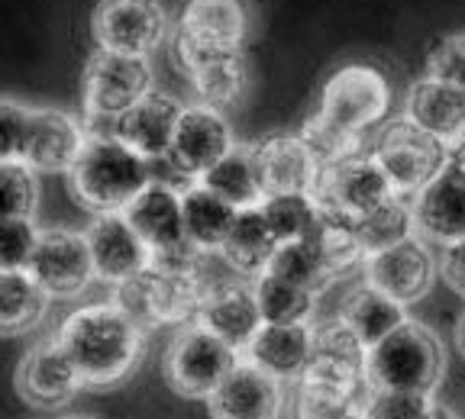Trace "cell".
<instances>
[{"mask_svg": "<svg viewBox=\"0 0 465 419\" xmlns=\"http://www.w3.org/2000/svg\"><path fill=\"white\" fill-rule=\"evenodd\" d=\"M58 342L91 387L124 381L143 355V326L120 304L81 307L62 323Z\"/></svg>", "mask_w": 465, "mask_h": 419, "instance_id": "1", "label": "cell"}, {"mask_svg": "<svg viewBox=\"0 0 465 419\" xmlns=\"http://www.w3.org/2000/svg\"><path fill=\"white\" fill-rule=\"evenodd\" d=\"M72 190L87 210L94 213H120L139 194H143L153 178H149V159L120 142L110 139H87L78 161L68 168Z\"/></svg>", "mask_w": 465, "mask_h": 419, "instance_id": "2", "label": "cell"}, {"mask_svg": "<svg viewBox=\"0 0 465 419\" xmlns=\"http://www.w3.org/2000/svg\"><path fill=\"white\" fill-rule=\"evenodd\" d=\"M249 33V0H184L174 33V58L182 68H188L203 58L232 55L246 49Z\"/></svg>", "mask_w": 465, "mask_h": 419, "instance_id": "3", "label": "cell"}, {"mask_svg": "<svg viewBox=\"0 0 465 419\" xmlns=\"http://www.w3.org/2000/svg\"><path fill=\"white\" fill-rule=\"evenodd\" d=\"M443 371V348L427 326L401 323L369 348V384L378 391L430 394Z\"/></svg>", "mask_w": 465, "mask_h": 419, "instance_id": "4", "label": "cell"}, {"mask_svg": "<svg viewBox=\"0 0 465 419\" xmlns=\"http://www.w3.org/2000/svg\"><path fill=\"white\" fill-rule=\"evenodd\" d=\"M203 284L197 268L191 271H162L149 265L130 281L116 284V304L124 307L143 329L159 323H178L201 313Z\"/></svg>", "mask_w": 465, "mask_h": 419, "instance_id": "5", "label": "cell"}, {"mask_svg": "<svg viewBox=\"0 0 465 419\" xmlns=\"http://www.w3.org/2000/svg\"><path fill=\"white\" fill-rule=\"evenodd\" d=\"M398 190L391 188L388 174L381 171V165L375 161V155H346L320 165L317 184H313V200L323 213L342 219V223L356 226L365 213L385 203Z\"/></svg>", "mask_w": 465, "mask_h": 419, "instance_id": "6", "label": "cell"}, {"mask_svg": "<svg viewBox=\"0 0 465 419\" xmlns=\"http://www.w3.org/2000/svg\"><path fill=\"white\" fill-rule=\"evenodd\" d=\"M371 155L398 194H420L446 168V142L417 126L411 116L394 120L378 132Z\"/></svg>", "mask_w": 465, "mask_h": 419, "instance_id": "7", "label": "cell"}, {"mask_svg": "<svg viewBox=\"0 0 465 419\" xmlns=\"http://www.w3.org/2000/svg\"><path fill=\"white\" fill-rule=\"evenodd\" d=\"M236 352L226 339L211 333L207 326H194L184 329L178 339L172 342L165 355V375L168 384L184 397H213L223 377L236 368Z\"/></svg>", "mask_w": 465, "mask_h": 419, "instance_id": "8", "label": "cell"}, {"mask_svg": "<svg viewBox=\"0 0 465 419\" xmlns=\"http://www.w3.org/2000/svg\"><path fill=\"white\" fill-rule=\"evenodd\" d=\"M385 110L388 81L369 65H346L323 84L317 116L349 136H362L385 116Z\"/></svg>", "mask_w": 465, "mask_h": 419, "instance_id": "9", "label": "cell"}, {"mask_svg": "<svg viewBox=\"0 0 465 419\" xmlns=\"http://www.w3.org/2000/svg\"><path fill=\"white\" fill-rule=\"evenodd\" d=\"M149 84H153V72L145 65V55L97 49V55L87 62L84 78H81L84 113L116 120L149 94Z\"/></svg>", "mask_w": 465, "mask_h": 419, "instance_id": "10", "label": "cell"}, {"mask_svg": "<svg viewBox=\"0 0 465 419\" xmlns=\"http://www.w3.org/2000/svg\"><path fill=\"white\" fill-rule=\"evenodd\" d=\"M165 4L162 0H101L91 16L97 45L124 55H149L165 39Z\"/></svg>", "mask_w": 465, "mask_h": 419, "instance_id": "11", "label": "cell"}, {"mask_svg": "<svg viewBox=\"0 0 465 419\" xmlns=\"http://www.w3.org/2000/svg\"><path fill=\"white\" fill-rule=\"evenodd\" d=\"M26 271L55 297L78 294L97 275L91 242H87V236H78L72 229L43 232Z\"/></svg>", "mask_w": 465, "mask_h": 419, "instance_id": "12", "label": "cell"}, {"mask_svg": "<svg viewBox=\"0 0 465 419\" xmlns=\"http://www.w3.org/2000/svg\"><path fill=\"white\" fill-rule=\"evenodd\" d=\"M259 181L265 197L272 194H313L320 174V159L304 142V136L272 132L252 145Z\"/></svg>", "mask_w": 465, "mask_h": 419, "instance_id": "13", "label": "cell"}, {"mask_svg": "<svg viewBox=\"0 0 465 419\" xmlns=\"http://www.w3.org/2000/svg\"><path fill=\"white\" fill-rule=\"evenodd\" d=\"M87 242H91V255H94L97 278L110 284L130 281L153 261V248L145 246L143 236L133 229V223L124 213H101L94 226L87 229Z\"/></svg>", "mask_w": 465, "mask_h": 419, "instance_id": "14", "label": "cell"}, {"mask_svg": "<svg viewBox=\"0 0 465 419\" xmlns=\"http://www.w3.org/2000/svg\"><path fill=\"white\" fill-rule=\"evenodd\" d=\"M230 149H232V136H230L226 120L217 113V107L203 103V107H188L182 113L168 155H172L191 178H201V174L211 171Z\"/></svg>", "mask_w": 465, "mask_h": 419, "instance_id": "15", "label": "cell"}, {"mask_svg": "<svg viewBox=\"0 0 465 419\" xmlns=\"http://www.w3.org/2000/svg\"><path fill=\"white\" fill-rule=\"evenodd\" d=\"M81 371L74 368L72 355L65 352L62 342H43L23 358L16 371V387L20 394L36 406H58L78 394Z\"/></svg>", "mask_w": 465, "mask_h": 419, "instance_id": "16", "label": "cell"}, {"mask_svg": "<svg viewBox=\"0 0 465 419\" xmlns=\"http://www.w3.org/2000/svg\"><path fill=\"white\" fill-rule=\"evenodd\" d=\"M197 319H201V326H207L211 333H217L220 339L230 342L232 348H249L255 333L265 326L255 287H246V284H240L236 278L217 284V287H211L203 294Z\"/></svg>", "mask_w": 465, "mask_h": 419, "instance_id": "17", "label": "cell"}, {"mask_svg": "<svg viewBox=\"0 0 465 419\" xmlns=\"http://www.w3.org/2000/svg\"><path fill=\"white\" fill-rule=\"evenodd\" d=\"M278 377L265 375L259 365H236L211 397L217 419H275L282 410Z\"/></svg>", "mask_w": 465, "mask_h": 419, "instance_id": "18", "label": "cell"}, {"mask_svg": "<svg viewBox=\"0 0 465 419\" xmlns=\"http://www.w3.org/2000/svg\"><path fill=\"white\" fill-rule=\"evenodd\" d=\"M124 217L133 223V229L143 236V242L155 252H172V248L188 246L191 239L184 232V203L182 190L168 188V184H149Z\"/></svg>", "mask_w": 465, "mask_h": 419, "instance_id": "19", "label": "cell"}, {"mask_svg": "<svg viewBox=\"0 0 465 419\" xmlns=\"http://www.w3.org/2000/svg\"><path fill=\"white\" fill-rule=\"evenodd\" d=\"M87 136L62 110H33L29 113V132L23 145V159L29 168L39 171H68L78 161Z\"/></svg>", "mask_w": 465, "mask_h": 419, "instance_id": "20", "label": "cell"}, {"mask_svg": "<svg viewBox=\"0 0 465 419\" xmlns=\"http://www.w3.org/2000/svg\"><path fill=\"white\" fill-rule=\"evenodd\" d=\"M369 284L401 304H411L433 284V258L420 242L404 239L385 252L369 255Z\"/></svg>", "mask_w": 465, "mask_h": 419, "instance_id": "21", "label": "cell"}, {"mask_svg": "<svg viewBox=\"0 0 465 419\" xmlns=\"http://www.w3.org/2000/svg\"><path fill=\"white\" fill-rule=\"evenodd\" d=\"M182 113L184 110L178 107V101L149 91L143 101L116 116V139L126 142L130 149H136L145 159L165 155L174 142V130H178Z\"/></svg>", "mask_w": 465, "mask_h": 419, "instance_id": "22", "label": "cell"}, {"mask_svg": "<svg viewBox=\"0 0 465 419\" xmlns=\"http://www.w3.org/2000/svg\"><path fill=\"white\" fill-rule=\"evenodd\" d=\"M249 362L278 381H298L311 368L313 333L307 323H265L249 342Z\"/></svg>", "mask_w": 465, "mask_h": 419, "instance_id": "23", "label": "cell"}, {"mask_svg": "<svg viewBox=\"0 0 465 419\" xmlns=\"http://www.w3.org/2000/svg\"><path fill=\"white\" fill-rule=\"evenodd\" d=\"M311 375L340 381L349 387H371L369 384V346L349 329L342 319L313 333Z\"/></svg>", "mask_w": 465, "mask_h": 419, "instance_id": "24", "label": "cell"}, {"mask_svg": "<svg viewBox=\"0 0 465 419\" xmlns=\"http://www.w3.org/2000/svg\"><path fill=\"white\" fill-rule=\"evenodd\" d=\"M417 229L433 242H456L465 236V181L452 171H440L414 200Z\"/></svg>", "mask_w": 465, "mask_h": 419, "instance_id": "25", "label": "cell"}, {"mask_svg": "<svg viewBox=\"0 0 465 419\" xmlns=\"http://www.w3.org/2000/svg\"><path fill=\"white\" fill-rule=\"evenodd\" d=\"M407 116L443 142H452L465 132V91L440 78L417 81L407 94Z\"/></svg>", "mask_w": 465, "mask_h": 419, "instance_id": "26", "label": "cell"}, {"mask_svg": "<svg viewBox=\"0 0 465 419\" xmlns=\"http://www.w3.org/2000/svg\"><path fill=\"white\" fill-rule=\"evenodd\" d=\"M278 236L272 232L269 219L259 207H242L236 213V223H232L230 236L223 242V258L230 261L240 275H265L269 271L272 255L278 252Z\"/></svg>", "mask_w": 465, "mask_h": 419, "instance_id": "27", "label": "cell"}, {"mask_svg": "<svg viewBox=\"0 0 465 419\" xmlns=\"http://www.w3.org/2000/svg\"><path fill=\"white\" fill-rule=\"evenodd\" d=\"M184 203V232L203 252H220L230 236L232 223H236V213L240 207H232L230 200H223L220 194H213L211 188L194 184L182 194Z\"/></svg>", "mask_w": 465, "mask_h": 419, "instance_id": "28", "label": "cell"}, {"mask_svg": "<svg viewBox=\"0 0 465 419\" xmlns=\"http://www.w3.org/2000/svg\"><path fill=\"white\" fill-rule=\"evenodd\" d=\"M369 394L371 387H349L304 371L291 394V419H340L349 410L365 406Z\"/></svg>", "mask_w": 465, "mask_h": 419, "instance_id": "29", "label": "cell"}, {"mask_svg": "<svg viewBox=\"0 0 465 419\" xmlns=\"http://www.w3.org/2000/svg\"><path fill=\"white\" fill-rule=\"evenodd\" d=\"M340 319L369 348L378 346L385 336H391L401 323H407V319H404V304H401V300H394V297H388L385 290L371 287V284H365V287L352 290V294L346 297Z\"/></svg>", "mask_w": 465, "mask_h": 419, "instance_id": "30", "label": "cell"}, {"mask_svg": "<svg viewBox=\"0 0 465 419\" xmlns=\"http://www.w3.org/2000/svg\"><path fill=\"white\" fill-rule=\"evenodd\" d=\"M201 184L240 210L259 207V203L265 200V190H262V181H259V168H255V159H252V145H249V149L232 145L230 152H226L211 171L201 174Z\"/></svg>", "mask_w": 465, "mask_h": 419, "instance_id": "31", "label": "cell"}, {"mask_svg": "<svg viewBox=\"0 0 465 419\" xmlns=\"http://www.w3.org/2000/svg\"><path fill=\"white\" fill-rule=\"evenodd\" d=\"M184 74L194 84L197 97L211 107H230L236 103L249 87V62L242 52H232V55H217V58H203L194 65L184 68Z\"/></svg>", "mask_w": 465, "mask_h": 419, "instance_id": "32", "label": "cell"}, {"mask_svg": "<svg viewBox=\"0 0 465 419\" xmlns=\"http://www.w3.org/2000/svg\"><path fill=\"white\" fill-rule=\"evenodd\" d=\"M417 226L414 207L401 194H391L385 203H378L371 213H365L356 223L359 242H362L365 255L385 252V248L398 246L404 239H411V229Z\"/></svg>", "mask_w": 465, "mask_h": 419, "instance_id": "33", "label": "cell"}, {"mask_svg": "<svg viewBox=\"0 0 465 419\" xmlns=\"http://www.w3.org/2000/svg\"><path fill=\"white\" fill-rule=\"evenodd\" d=\"M45 300H49V290L29 275L26 268L23 271H4V278H0L4 333L16 336L29 326H36L39 317L45 313Z\"/></svg>", "mask_w": 465, "mask_h": 419, "instance_id": "34", "label": "cell"}, {"mask_svg": "<svg viewBox=\"0 0 465 419\" xmlns=\"http://www.w3.org/2000/svg\"><path fill=\"white\" fill-rule=\"evenodd\" d=\"M255 297H259V310L265 323H307L317 294L311 287L288 281V278L265 271L255 284Z\"/></svg>", "mask_w": 465, "mask_h": 419, "instance_id": "35", "label": "cell"}, {"mask_svg": "<svg viewBox=\"0 0 465 419\" xmlns=\"http://www.w3.org/2000/svg\"><path fill=\"white\" fill-rule=\"evenodd\" d=\"M262 213L269 219L278 242H298L307 239L320 217L313 194H272L262 200Z\"/></svg>", "mask_w": 465, "mask_h": 419, "instance_id": "36", "label": "cell"}, {"mask_svg": "<svg viewBox=\"0 0 465 419\" xmlns=\"http://www.w3.org/2000/svg\"><path fill=\"white\" fill-rule=\"evenodd\" d=\"M269 271L278 278H288V281L301 284V287H311L313 294L323 290L330 281H333L330 271L323 268V261H320L317 248H313L307 239H298V242H282L278 252L272 255Z\"/></svg>", "mask_w": 465, "mask_h": 419, "instance_id": "37", "label": "cell"}, {"mask_svg": "<svg viewBox=\"0 0 465 419\" xmlns=\"http://www.w3.org/2000/svg\"><path fill=\"white\" fill-rule=\"evenodd\" d=\"M36 226L29 217H4V239H0V265L4 271H23L39 246Z\"/></svg>", "mask_w": 465, "mask_h": 419, "instance_id": "38", "label": "cell"}, {"mask_svg": "<svg viewBox=\"0 0 465 419\" xmlns=\"http://www.w3.org/2000/svg\"><path fill=\"white\" fill-rule=\"evenodd\" d=\"M4 217H33L36 210V178L26 161H4Z\"/></svg>", "mask_w": 465, "mask_h": 419, "instance_id": "39", "label": "cell"}, {"mask_svg": "<svg viewBox=\"0 0 465 419\" xmlns=\"http://www.w3.org/2000/svg\"><path fill=\"white\" fill-rule=\"evenodd\" d=\"M430 394L420 391H378L371 387L365 410L371 419H423L430 413Z\"/></svg>", "mask_w": 465, "mask_h": 419, "instance_id": "40", "label": "cell"}, {"mask_svg": "<svg viewBox=\"0 0 465 419\" xmlns=\"http://www.w3.org/2000/svg\"><path fill=\"white\" fill-rule=\"evenodd\" d=\"M427 68H430V78H440L446 84L465 91V33L436 43L433 52H430Z\"/></svg>", "mask_w": 465, "mask_h": 419, "instance_id": "41", "label": "cell"}, {"mask_svg": "<svg viewBox=\"0 0 465 419\" xmlns=\"http://www.w3.org/2000/svg\"><path fill=\"white\" fill-rule=\"evenodd\" d=\"M29 113L33 110L23 107L16 101H4L0 107V123H4V161L7 159H23V145H26V132H29Z\"/></svg>", "mask_w": 465, "mask_h": 419, "instance_id": "42", "label": "cell"}, {"mask_svg": "<svg viewBox=\"0 0 465 419\" xmlns=\"http://www.w3.org/2000/svg\"><path fill=\"white\" fill-rule=\"evenodd\" d=\"M443 278L459 290V294H465V236L446 246V252H443Z\"/></svg>", "mask_w": 465, "mask_h": 419, "instance_id": "43", "label": "cell"}, {"mask_svg": "<svg viewBox=\"0 0 465 419\" xmlns=\"http://www.w3.org/2000/svg\"><path fill=\"white\" fill-rule=\"evenodd\" d=\"M446 171L465 181V132L452 142H446Z\"/></svg>", "mask_w": 465, "mask_h": 419, "instance_id": "44", "label": "cell"}, {"mask_svg": "<svg viewBox=\"0 0 465 419\" xmlns=\"http://www.w3.org/2000/svg\"><path fill=\"white\" fill-rule=\"evenodd\" d=\"M423 419H456V416H452V413L446 410V406H430V413Z\"/></svg>", "mask_w": 465, "mask_h": 419, "instance_id": "45", "label": "cell"}, {"mask_svg": "<svg viewBox=\"0 0 465 419\" xmlns=\"http://www.w3.org/2000/svg\"><path fill=\"white\" fill-rule=\"evenodd\" d=\"M340 419H371V416H369V410H365V406H356V410H349L346 416H340Z\"/></svg>", "mask_w": 465, "mask_h": 419, "instance_id": "46", "label": "cell"}, {"mask_svg": "<svg viewBox=\"0 0 465 419\" xmlns=\"http://www.w3.org/2000/svg\"><path fill=\"white\" fill-rule=\"evenodd\" d=\"M459 348L465 352V317H462V323H459Z\"/></svg>", "mask_w": 465, "mask_h": 419, "instance_id": "47", "label": "cell"}]
</instances>
